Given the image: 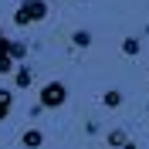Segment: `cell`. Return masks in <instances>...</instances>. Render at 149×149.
<instances>
[{"instance_id":"3957f363","label":"cell","mask_w":149,"mask_h":149,"mask_svg":"<svg viewBox=\"0 0 149 149\" xmlns=\"http://www.w3.org/2000/svg\"><path fill=\"white\" fill-rule=\"evenodd\" d=\"M10 105H14V92L10 88H0V122L10 115Z\"/></svg>"},{"instance_id":"8992f818","label":"cell","mask_w":149,"mask_h":149,"mask_svg":"<svg viewBox=\"0 0 149 149\" xmlns=\"http://www.w3.org/2000/svg\"><path fill=\"white\" fill-rule=\"evenodd\" d=\"M7 54L14 58V61H24V54H27V47L20 44V41H7Z\"/></svg>"},{"instance_id":"7c38bea8","label":"cell","mask_w":149,"mask_h":149,"mask_svg":"<svg viewBox=\"0 0 149 149\" xmlns=\"http://www.w3.org/2000/svg\"><path fill=\"white\" fill-rule=\"evenodd\" d=\"M0 51H7V37H3V27H0Z\"/></svg>"},{"instance_id":"9c48e42d","label":"cell","mask_w":149,"mask_h":149,"mask_svg":"<svg viewBox=\"0 0 149 149\" xmlns=\"http://www.w3.org/2000/svg\"><path fill=\"white\" fill-rule=\"evenodd\" d=\"M71 41H74L78 47H88V44H92V34H88V31H74V37H71Z\"/></svg>"},{"instance_id":"5b68a950","label":"cell","mask_w":149,"mask_h":149,"mask_svg":"<svg viewBox=\"0 0 149 149\" xmlns=\"http://www.w3.org/2000/svg\"><path fill=\"white\" fill-rule=\"evenodd\" d=\"M20 142H24L27 149H37L41 142H44V136H41V129H27L24 136H20Z\"/></svg>"},{"instance_id":"7a4b0ae2","label":"cell","mask_w":149,"mask_h":149,"mask_svg":"<svg viewBox=\"0 0 149 149\" xmlns=\"http://www.w3.org/2000/svg\"><path fill=\"white\" fill-rule=\"evenodd\" d=\"M68 102V88L61 81H47L41 88V109H61Z\"/></svg>"},{"instance_id":"277c9868","label":"cell","mask_w":149,"mask_h":149,"mask_svg":"<svg viewBox=\"0 0 149 149\" xmlns=\"http://www.w3.org/2000/svg\"><path fill=\"white\" fill-rule=\"evenodd\" d=\"M31 81H34V74H31V68H27V65H20L17 71H14V85H17V88H27Z\"/></svg>"},{"instance_id":"30bf717a","label":"cell","mask_w":149,"mask_h":149,"mask_svg":"<svg viewBox=\"0 0 149 149\" xmlns=\"http://www.w3.org/2000/svg\"><path fill=\"white\" fill-rule=\"evenodd\" d=\"M109 146H112V149H115V146H125V132H122V129L109 132Z\"/></svg>"},{"instance_id":"8fae6325","label":"cell","mask_w":149,"mask_h":149,"mask_svg":"<svg viewBox=\"0 0 149 149\" xmlns=\"http://www.w3.org/2000/svg\"><path fill=\"white\" fill-rule=\"evenodd\" d=\"M105 105L109 109H119L122 105V92H105Z\"/></svg>"},{"instance_id":"4fadbf2b","label":"cell","mask_w":149,"mask_h":149,"mask_svg":"<svg viewBox=\"0 0 149 149\" xmlns=\"http://www.w3.org/2000/svg\"><path fill=\"white\" fill-rule=\"evenodd\" d=\"M122 149H136V142H125V146H122Z\"/></svg>"},{"instance_id":"6da1fadb","label":"cell","mask_w":149,"mask_h":149,"mask_svg":"<svg viewBox=\"0 0 149 149\" xmlns=\"http://www.w3.org/2000/svg\"><path fill=\"white\" fill-rule=\"evenodd\" d=\"M44 17H47V3L44 0H20V7L14 10V24H20V27L41 24Z\"/></svg>"},{"instance_id":"ba28073f","label":"cell","mask_w":149,"mask_h":149,"mask_svg":"<svg viewBox=\"0 0 149 149\" xmlns=\"http://www.w3.org/2000/svg\"><path fill=\"white\" fill-rule=\"evenodd\" d=\"M10 71H14V58L7 51H0V74H10Z\"/></svg>"},{"instance_id":"52a82bcc","label":"cell","mask_w":149,"mask_h":149,"mask_svg":"<svg viewBox=\"0 0 149 149\" xmlns=\"http://www.w3.org/2000/svg\"><path fill=\"white\" fill-rule=\"evenodd\" d=\"M122 54L136 58V54H139V41H136V37H125V41H122Z\"/></svg>"}]
</instances>
